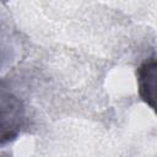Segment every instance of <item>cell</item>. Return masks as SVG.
I'll use <instances>...</instances> for the list:
<instances>
[{"label": "cell", "mask_w": 157, "mask_h": 157, "mask_svg": "<svg viewBox=\"0 0 157 157\" xmlns=\"http://www.w3.org/2000/svg\"><path fill=\"white\" fill-rule=\"evenodd\" d=\"M27 124V110L23 101L0 80V147L15 141Z\"/></svg>", "instance_id": "cell-1"}, {"label": "cell", "mask_w": 157, "mask_h": 157, "mask_svg": "<svg viewBox=\"0 0 157 157\" xmlns=\"http://www.w3.org/2000/svg\"><path fill=\"white\" fill-rule=\"evenodd\" d=\"M137 77V91L140 98L151 108L156 107V55L152 53L151 56L145 59L136 70Z\"/></svg>", "instance_id": "cell-2"}, {"label": "cell", "mask_w": 157, "mask_h": 157, "mask_svg": "<svg viewBox=\"0 0 157 157\" xmlns=\"http://www.w3.org/2000/svg\"><path fill=\"white\" fill-rule=\"evenodd\" d=\"M0 1H9V0H0Z\"/></svg>", "instance_id": "cell-3"}]
</instances>
